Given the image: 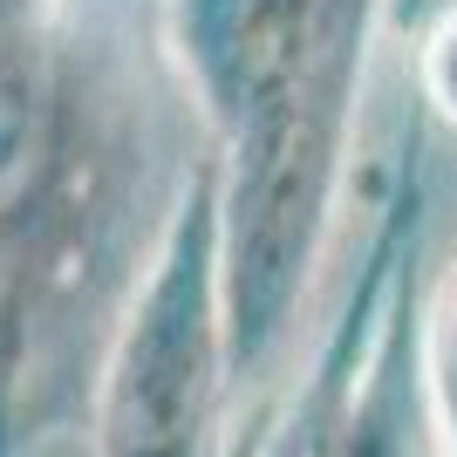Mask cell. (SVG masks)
<instances>
[{
	"mask_svg": "<svg viewBox=\"0 0 457 457\" xmlns=\"http://www.w3.org/2000/svg\"><path fill=\"white\" fill-rule=\"evenodd\" d=\"M239 382L226 335L219 157H185L123 314L89 382V457H232Z\"/></svg>",
	"mask_w": 457,
	"mask_h": 457,
	"instance_id": "cell-2",
	"label": "cell"
},
{
	"mask_svg": "<svg viewBox=\"0 0 457 457\" xmlns=\"http://www.w3.org/2000/svg\"><path fill=\"white\" fill-rule=\"evenodd\" d=\"M423 382H430L444 457H457V267L423 294Z\"/></svg>",
	"mask_w": 457,
	"mask_h": 457,
	"instance_id": "cell-4",
	"label": "cell"
},
{
	"mask_svg": "<svg viewBox=\"0 0 457 457\" xmlns=\"http://www.w3.org/2000/svg\"><path fill=\"white\" fill-rule=\"evenodd\" d=\"M382 21L389 0H157L164 69L219 157L239 403L267 396L301 335L348 198Z\"/></svg>",
	"mask_w": 457,
	"mask_h": 457,
	"instance_id": "cell-1",
	"label": "cell"
},
{
	"mask_svg": "<svg viewBox=\"0 0 457 457\" xmlns=\"http://www.w3.org/2000/svg\"><path fill=\"white\" fill-rule=\"evenodd\" d=\"M417 103L457 130V7H444L417 41Z\"/></svg>",
	"mask_w": 457,
	"mask_h": 457,
	"instance_id": "cell-5",
	"label": "cell"
},
{
	"mask_svg": "<svg viewBox=\"0 0 457 457\" xmlns=\"http://www.w3.org/2000/svg\"><path fill=\"white\" fill-rule=\"evenodd\" d=\"M423 212H430V185H423V116L410 123V144H403L396 185L382 198L376 226L362 239V260L348 273L342 301L328 314L321 342L307 355V369L287 382V396L260 410V437L253 457H335V417H342V396L355 382V362L369 348V328H376V307L389 294V273H396L403 246L423 232Z\"/></svg>",
	"mask_w": 457,
	"mask_h": 457,
	"instance_id": "cell-3",
	"label": "cell"
},
{
	"mask_svg": "<svg viewBox=\"0 0 457 457\" xmlns=\"http://www.w3.org/2000/svg\"><path fill=\"white\" fill-rule=\"evenodd\" d=\"M260 410H267V403H253V417L239 423V437H232V457H253V437H260Z\"/></svg>",
	"mask_w": 457,
	"mask_h": 457,
	"instance_id": "cell-6",
	"label": "cell"
}]
</instances>
